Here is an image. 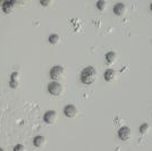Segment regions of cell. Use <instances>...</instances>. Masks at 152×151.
<instances>
[{"instance_id": "cell-2", "label": "cell", "mask_w": 152, "mask_h": 151, "mask_svg": "<svg viewBox=\"0 0 152 151\" xmlns=\"http://www.w3.org/2000/svg\"><path fill=\"white\" fill-rule=\"evenodd\" d=\"M49 75H50V78L52 80V81L58 82V80H60L64 75V67L63 66H59V65L53 66V67L50 69Z\"/></svg>"}, {"instance_id": "cell-7", "label": "cell", "mask_w": 152, "mask_h": 151, "mask_svg": "<svg viewBox=\"0 0 152 151\" xmlns=\"http://www.w3.org/2000/svg\"><path fill=\"white\" fill-rule=\"evenodd\" d=\"M114 13H115V15H117V16L124 15V14L126 13V6H125V4H123V2L116 4L114 7Z\"/></svg>"}, {"instance_id": "cell-20", "label": "cell", "mask_w": 152, "mask_h": 151, "mask_svg": "<svg viewBox=\"0 0 152 151\" xmlns=\"http://www.w3.org/2000/svg\"><path fill=\"white\" fill-rule=\"evenodd\" d=\"M150 8H151V10H152V2H151V5H150Z\"/></svg>"}, {"instance_id": "cell-16", "label": "cell", "mask_w": 152, "mask_h": 151, "mask_svg": "<svg viewBox=\"0 0 152 151\" xmlns=\"http://www.w3.org/2000/svg\"><path fill=\"white\" fill-rule=\"evenodd\" d=\"M9 86L12 89H16L18 86V81H10L9 82Z\"/></svg>"}, {"instance_id": "cell-18", "label": "cell", "mask_w": 152, "mask_h": 151, "mask_svg": "<svg viewBox=\"0 0 152 151\" xmlns=\"http://www.w3.org/2000/svg\"><path fill=\"white\" fill-rule=\"evenodd\" d=\"M40 4L42 6H49L51 4V1H49V0H40Z\"/></svg>"}, {"instance_id": "cell-19", "label": "cell", "mask_w": 152, "mask_h": 151, "mask_svg": "<svg viewBox=\"0 0 152 151\" xmlns=\"http://www.w3.org/2000/svg\"><path fill=\"white\" fill-rule=\"evenodd\" d=\"M0 151H5V150H4V149H2V148H0Z\"/></svg>"}, {"instance_id": "cell-1", "label": "cell", "mask_w": 152, "mask_h": 151, "mask_svg": "<svg viewBox=\"0 0 152 151\" xmlns=\"http://www.w3.org/2000/svg\"><path fill=\"white\" fill-rule=\"evenodd\" d=\"M96 78V70L93 66H88L81 73V81L84 84H92Z\"/></svg>"}, {"instance_id": "cell-13", "label": "cell", "mask_w": 152, "mask_h": 151, "mask_svg": "<svg viewBox=\"0 0 152 151\" xmlns=\"http://www.w3.org/2000/svg\"><path fill=\"white\" fill-rule=\"evenodd\" d=\"M149 130H150V125L148 123H144V124H142L140 126V133L141 134H146L149 132Z\"/></svg>"}, {"instance_id": "cell-3", "label": "cell", "mask_w": 152, "mask_h": 151, "mask_svg": "<svg viewBox=\"0 0 152 151\" xmlns=\"http://www.w3.org/2000/svg\"><path fill=\"white\" fill-rule=\"evenodd\" d=\"M48 91H49V93H50L51 95L57 97V95H61V92H63V86H61V84L59 82L52 81V82H50L48 84Z\"/></svg>"}, {"instance_id": "cell-4", "label": "cell", "mask_w": 152, "mask_h": 151, "mask_svg": "<svg viewBox=\"0 0 152 151\" xmlns=\"http://www.w3.org/2000/svg\"><path fill=\"white\" fill-rule=\"evenodd\" d=\"M131 135H132V131H131V128H129V127H127V126L121 127V128H119V131H118V136H119V139L123 140V141H127V140H129Z\"/></svg>"}, {"instance_id": "cell-15", "label": "cell", "mask_w": 152, "mask_h": 151, "mask_svg": "<svg viewBox=\"0 0 152 151\" xmlns=\"http://www.w3.org/2000/svg\"><path fill=\"white\" fill-rule=\"evenodd\" d=\"M14 151H25V147L23 144H16L14 147Z\"/></svg>"}, {"instance_id": "cell-17", "label": "cell", "mask_w": 152, "mask_h": 151, "mask_svg": "<svg viewBox=\"0 0 152 151\" xmlns=\"http://www.w3.org/2000/svg\"><path fill=\"white\" fill-rule=\"evenodd\" d=\"M10 81H18V73L17 72H14L12 74V80Z\"/></svg>"}, {"instance_id": "cell-9", "label": "cell", "mask_w": 152, "mask_h": 151, "mask_svg": "<svg viewBox=\"0 0 152 151\" xmlns=\"http://www.w3.org/2000/svg\"><path fill=\"white\" fill-rule=\"evenodd\" d=\"M14 8V2L13 1H5L2 5V10L5 14H10L13 12Z\"/></svg>"}, {"instance_id": "cell-11", "label": "cell", "mask_w": 152, "mask_h": 151, "mask_svg": "<svg viewBox=\"0 0 152 151\" xmlns=\"http://www.w3.org/2000/svg\"><path fill=\"white\" fill-rule=\"evenodd\" d=\"M116 59H117V55L113 52V51H110V52H108L107 55H106V62H107L109 65H111V64H114L116 62Z\"/></svg>"}, {"instance_id": "cell-12", "label": "cell", "mask_w": 152, "mask_h": 151, "mask_svg": "<svg viewBox=\"0 0 152 151\" xmlns=\"http://www.w3.org/2000/svg\"><path fill=\"white\" fill-rule=\"evenodd\" d=\"M48 40H49V43L57 44L58 42L60 41V38H59V35H58V34H51Z\"/></svg>"}, {"instance_id": "cell-8", "label": "cell", "mask_w": 152, "mask_h": 151, "mask_svg": "<svg viewBox=\"0 0 152 151\" xmlns=\"http://www.w3.org/2000/svg\"><path fill=\"white\" fill-rule=\"evenodd\" d=\"M116 75H117V73H116V70L114 69H107L106 72H104V80L107 81V82H113L115 78H116Z\"/></svg>"}, {"instance_id": "cell-6", "label": "cell", "mask_w": 152, "mask_h": 151, "mask_svg": "<svg viewBox=\"0 0 152 151\" xmlns=\"http://www.w3.org/2000/svg\"><path fill=\"white\" fill-rule=\"evenodd\" d=\"M64 115L68 118H74L77 115V109L74 105H67L64 108Z\"/></svg>"}, {"instance_id": "cell-5", "label": "cell", "mask_w": 152, "mask_h": 151, "mask_svg": "<svg viewBox=\"0 0 152 151\" xmlns=\"http://www.w3.org/2000/svg\"><path fill=\"white\" fill-rule=\"evenodd\" d=\"M56 119H57V113L55 110H48L45 114V116H43V120H45L47 124H49V125L55 124Z\"/></svg>"}, {"instance_id": "cell-14", "label": "cell", "mask_w": 152, "mask_h": 151, "mask_svg": "<svg viewBox=\"0 0 152 151\" xmlns=\"http://www.w3.org/2000/svg\"><path fill=\"white\" fill-rule=\"evenodd\" d=\"M96 7H98V9H99L100 12H103V10L107 8V2L103 1V0H99V1L96 2Z\"/></svg>"}, {"instance_id": "cell-10", "label": "cell", "mask_w": 152, "mask_h": 151, "mask_svg": "<svg viewBox=\"0 0 152 151\" xmlns=\"http://www.w3.org/2000/svg\"><path fill=\"white\" fill-rule=\"evenodd\" d=\"M33 143H34V145H35L37 148H41V147H43L45 143V136H42V135H38V136H35L34 140H33Z\"/></svg>"}]
</instances>
